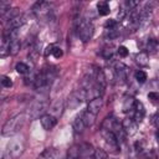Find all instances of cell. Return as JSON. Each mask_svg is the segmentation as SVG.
I'll return each instance as SVG.
<instances>
[{"label": "cell", "instance_id": "obj_10", "mask_svg": "<svg viewBox=\"0 0 159 159\" xmlns=\"http://www.w3.org/2000/svg\"><path fill=\"white\" fill-rule=\"evenodd\" d=\"M40 122H41V125L43 129L50 130L57 124V118L48 113V114H43L42 117H40Z\"/></svg>", "mask_w": 159, "mask_h": 159}, {"label": "cell", "instance_id": "obj_12", "mask_svg": "<svg viewBox=\"0 0 159 159\" xmlns=\"http://www.w3.org/2000/svg\"><path fill=\"white\" fill-rule=\"evenodd\" d=\"M127 75H128V68L127 66H124L123 63L120 62H117L116 63V67H114V78L123 82L127 80Z\"/></svg>", "mask_w": 159, "mask_h": 159}, {"label": "cell", "instance_id": "obj_4", "mask_svg": "<svg viewBox=\"0 0 159 159\" xmlns=\"http://www.w3.org/2000/svg\"><path fill=\"white\" fill-rule=\"evenodd\" d=\"M102 135L104 138V143L108 147V149L111 152H113V153H117L118 149H119V142H118L117 137L114 135V133L112 130H108V129H103L102 128Z\"/></svg>", "mask_w": 159, "mask_h": 159}, {"label": "cell", "instance_id": "obj_17", "mask_svg": "<svg viewBox=\"0 0 159 159\" xmlns=\"http://www.w3.org/2000/svg\"><path fill=\"white\" fill-rule=\"evenodd\" d=\"M63 108H65V102L62 101V99H58V101H56L53 104H52V107H51V113L50 114H52L53 117H60L61 114H62V111H63Z\"/></svg>", "mask_w": 159, "mask_h": 159}, {"label": "cell", "instance_id": "obj_15", "mask_svg": "<svg viewBox=\"0 0 159 159\" xmlns=\"http://www.w3.org/2000/svg\"><path fill=\"white\" fill-rule=\"evenodd\" d=\"M25 21H26V17H25L24 15H21V14H20L19 16H16L12 21H10V22L7 24V31L20 29V26H22V25L25 24Z\"/></svg>", "mask_w": 159, "mask_h": 159}, {"label": "cell", "instance_id": "obj_28", "mask_svg": "<svg viewBox=\"0 0 159 159\" xmlns=\"http://www.w3.org/2000/svg\"><path fill=\"white\" fill-rule=\"evenodd\" d=\"M15 70H16V72L20 73V75H26V73H29L30 67H29L26 63H24V62H17L16 66H15Z\"/></svg>", "mask_w": 159, "mask_h": 159}, {"label": "cell", "instance_id": "obj_8", "mask_svg": "<svg viewBox=\"0 0 159 159\" xmlns=\"http://www.w3.org/2000/svg\"><path fill=\"white\" fill-rule=\"evenodd\" d=\"M94 148L89 143H81L80 144V159H93Z\"/></svg>", "mask_w": 159, "mask_h": 159}, {"label": "cell", "instance_id": "obj_16", "mask_svg": "<svg viewBox=\"0 0 159 159\" xmlns=\"http://www.w3.org/2000/svg\"><path fill=\"white\" fill-rule=\"evenodd\" d=\"M58 154L56 148H47L39 155V159H58Z\"/></svg>", "mask_w": 159, "mask_h": 159}, {"label": "cell", "instance_id": "obj_31", "mask_svg": "<svg viewBox=\"0 0 159 159\" xmlns=\"http://www.w3.org/2000/svg\"><path fill=\"white\" fill-rule=\"evenodd\" d=\"M118 35V31H117V29L116 27H112V29H106V31H104V37H107V39H113V37H116Z\"/></svg>", "mask_w": 159, "mask_h": 159}, {"label": "cell", "instance_id": "obj_42", "mask_svg": "<svg viewBox=\"0 0 159 159\" xmlns=\"http://www.w3.org/2000/svg\"><path fill=\"white\" fill-rule=\"evenodd\" d=\"M157 140H158V143H159V130H158V133H157Z\"/></svg>", "mask_w": 159, "mask_h": 159}, {"label": "cell", "instance_id": "obj_32", "mask_svg": "<svg viewBox=\"0 0 159 159\" xmlns=\"http://www.w3.org/2000/svg\"><path fill=\"white\" fill-rule=\"evenodd\" d=\"M10 10V2L7 1H0V15L4 16Z\"/></svg>", "mask_w": 159, "mask_h": 159}, {"label": "cell", "instance_id": "obj_19", "mask_svg": "<svg viewBox=\"0 0 159 159\" xmlns=\"http://www.w3.org/2000/svg\"><path fill=\"white\" fill-rule=\"evenodd\" d=\"M122 124H123L127 134H133L135 132V129H137V123L133 120V118H125L122 122Z\"/></svg>", "mask_w": 159, "mask_h": 159}, {"label": "cell", "instance_id": "obj_2", "mask_svg": "<svg viewBox=\"0 0 159 159\" xmlns=\"http://www.w3.org/2000/svg\"><path fill=\"white\" fill-rule=\"evenodd\" d=\"M93 25L91 21L88 20H78L77 22V34H78V37L83 41V42H87L92 39L93 36Z\"/></svg>", "mask_w": 159, "mask_h": 159}, {"label": "cell", "instance_id": "obj_18", "mask_svg": "<svg viewBox=\"0 0 159 159\" xmlns=\"http://www.w3.org/2000/svg\"><path fill=\"white\" fill-rule=\"evenodd\" d=\"M135 99L130 96H125L124 99H123V106H122V109L123 112H129V111H133L134 109V106H135Z\"/></svg>", "mask_w": 159, "mask_h": 159}, {"label": "cell", "instance_id": "obj_41", "mask_svg": "<svg viewBox=\"0 0 159 159\" xmlns=\"http://www.w3.org/2000/svg\"><path fill=\"white\" fill-rule=\"evenodd\" d=\"M52 48H53V45H50L46 51H45V56H48V55H52Z\"/></svg>", "mask_w": 159, "mask_h": 159}, {"label": "cell", "instance_id": "obj_5", "mask_svg": "<svg viewBox=\"0 0 159 159\" xmlns=\"http://www.w3.org/2000/svg\"><path fill=\"white\" fill-rule=\"evenodd\" d=\"M24 148H25V144H24V140L21 138L20 139L19 138L12 139L7 145V154L11 158H17L24 152Z\"/></svg>", "mask_w": 159, "mask_h": 159}, {"label": "cell", "instance_id": "obj_30", "mask_svg": "<svg viewBox=\"0 0 159 159\" xmlns=\"http://www.w3.org/2000/svg\"><path fill=\"white\" fill-rule=\"evenodd\" d=\"M134 77H135V80H137V82H139V83H144V82L147 81V73H145L144 71H142V70L137 71V72L134 73Z\"/></svg>", "mask_w": 159, "mask_h": 159}, {"label": "cell", "instance_id": "obj_38", "mask_svg": "<svg viewBox=\"0 0 159 159\" xmlns=\"http://www.w3.org/2000/svg\"><path fill=\"white\" fill-rule=\"evenodd\" d=\"M140 159H157V157H155V154L153 152H148V153L143 154L140 157Z\"/></svg>", "mask_w": 159, "mask_h": 159}, {"label": "cell", "instance_id": "obj_27", "mask_svg": "<svg viewBox=\"0 0 159 159\" xmlns=\"http://www.w3.org/2000/svg\"><path fill=\"white\" fill-rule=\"evenodd\" d=\"M113 53H114V47H113V45H106V46L102 48V51H101V55H102L106 60L112 58V57H113Z\"/></svg>", "mask_w": 159, "mask_h": 159}, {"label": "cell", "instance_id": "obj_21", "mask_svg": "<svg viewBox=\"0 0 159 159\" xmlns=\"http://www.w3.org/2000/svg\"><path fill=\"white\" fill-rule=\"evenodd\" d=\"M81 118L83 119L86 127H91V125H93V123H94V120H96V114H93V113H91V112H88V111L86 109V111L81 114Z\"/></svg>", "mask_w": 159, "mask_h": 159}, {"label": "cell", "instance_id": "obj_9", "mask_svg": "<svg viewBox=\"0 0 159 159\" xmlns=\"http://www.w3.org/2000/svg\"><path fill=\"white\" fill-rule=\"evenodd\" d=\"M102 107H103V99H102L101 96H98V97H94L89 101V103L87 106V111L97 116L98 112L102 109Z\"/></svg>", "mask_w": 159, "mask_h": 159}, {"label": "cell", "instance_id": "obj_7", "mask_svg": "<svg viewBox=\"0 0 159 159\" xmlns=\"http://www.w3.org/2000/svg\"><path fill=\"white\" fill-rule=\"evenodd\" d=\"M48 107V102L47 101H37L32 108H31V112H30V117L31 118H39V117H42L45 111L47 109Z\"/></svg>", "mask_w": 159, "mask_h": 159}, {"label": "cell", "instance_id": "obj_39", "mask_svg": "<svg viewBox=\"0 0 159 159\" xmlns=\"http://www.w3.org/2000/svg\"><path fill=\"white\" fill-rule=\"evenodd\" d=\"M104 27H106V29H112V27H116V21H114L113 19H109L108 21H106Z\"/></svg>", "mask_w": 159, "mask_h": 159}, {"label": "cell", "instance_id": "obj_29", "mask_svg": "<svg viewBox=\"0 0 159 159\" xmlns=\"http://www.w3.org/2000/svg\"><path fill=\"white\" fill-rule=\"evenodd\" d=\"M93 159H108V154L106 150L101 149V148H97L94 150V154H93Z\"/></svg>", "mask_w": 159, "mask_h": 159}, {"label": "cell", "instance_id": "obj_20", "mask_svg": "<svg viewBox=\"0 0 159 159\" xmlns=\"http://www.w3.org/2000/svg\"><path fill=\"white\" fill-rule=\"evenodd\" d=\"M10 55H17L20 48H21V43H20V40L19 37H10Z\"/></svg>", "mask_w": 159, "mask_h": 159}, {"label": "cell", "instance_id": "obj_25", "mask_svg": "<svg viewBox=\"0 0 159 159\" xmlns=\"http://www.w3.org/2000/svg\"><path fill=\"white\" fill-rule=\"evenodd\" d=\"M72 127H73V129H75V133H82L83 130H84V128H86V124H84V122H83V119L81 118V116H78L75 120H73V123H72Z\"/></svg>", "mask_w": 159, "mask_h": 159}, {"label": "cell", "instance_id": "obj_6", "mask_svg": "<svg viewBox=\"0 0 159 159\" xmlns=\"http://www.w3.org/2000/svg\"><path fill=\"white\" fill-rule=\"evenodd\" d=\"M106 84H107V77L104 71H102L101 68H98L96 71V77H94V88L97 89V92L99 94H102L106 89Z\"/></svg>", "mask_w": 159, "mask_h": 159}, {"label": "cell", "instance_id": "obj_24", "mask_svg": "<svg viewBox=\"0 0 159 159\" xmlns=\"http://www.w3.org/2000/svg\"><path fill=\"white\" fill-rule=\"evenodd\" d=\"M135 62H137L139 66H142V67L148 66V63H149L148 53H147V52H139V53H137V55H135Z\"/></svg>", "mask_w": 159, "mask_h": 159}, {"label": "cell", "instance_id": "obj_37", "mask_svg": "<svg viewBox=\"0 0 159 159\" xmlns=\"http://www.w3.org/2000/svg\"><path fill=\"white\" fill-rule=\"evenodd\" d=\"M148 98L153 102H158L159 101V93H155V92H149L148 93Z\"/></svg>", "mask_w": 159, "mask_h": 159}, {"label": "cell", "instance_id": "obj_26", "mask_svg": "<svg viewBox=\"0 0 159 159\" xmlns=\"http://www.w3.org/2000/svg\"><path fill=\"white\" fill-rule=\"evenodd\" d=\"M97 11L101 16H106L109 14L111 9H109V5L107 1H98L97 2Z\"/></svg>", "mask_w": 159, "mask_h": 159}, {"label": "cell", "instance_id": "obj_3", "mask_svg": "<svg viewBox=\"0 0 159 159\" xmlns=\"http://www.w3.org/2000/svg\"><path fill=\"white\" fill-rule=\"evenodd\" d=\"M32 12L39 17V19H45L47 20L51 15V5L46 1H37L32 6Z\"/></svg>", "mask_w": 159, "mask_h": 159}, {"label": "cell", "instance_id": "obj_14", "mask_svg": "<svg viewBox=\"0 0 159 159\" xmlns=\"http://www.w3.org/2000/svg\"><path fill=\"white\" fill-rule=\"evenodd\" d=\"M41 72H42V75L45 76V78H46V81H47V83H48V84H51V83L53 82V80L57 77V73H58L57 68H56V67H53V66L45 67Z\"/></svg>", "mask_w": 159, "mask_h": 159}, {"label": "cell", "instance_id": "obj_1", "mask_svg": "<svg viewBox=\"0 0 159 159\" xmlns=\"http://www.w3.org/2000/svg\"><path fill=\"white\" fill-rule=\"evenodd\" d=\"M26 123V114L21 113V114H16L11 118H9L5 124L2 125V135L5 137H10V135H14L15 133H17L22 127L24 124Z\"/></svg>", "mask_w": 159, "mask_h": 159}, {"label": "cell", "instance_id": "obj_13", "mask_svg": "<svg viewBox=\"0 0 159 159\" xmlns=\"http://www.w3.org/2000/svg\"><path fill=\"white\" fill-rule=\"evenodd\" d=\"M144 114H145V109H144V106L142 104V102H135V106H134V109H133V120L138 124L143 120L144 118Z\"/></svg>", "mask_w": 159, "mask_h": 159}, {"label": "cell", "instance_id": "obj_11", "mask_svg": "<svg viewBox=\"0 0 159 159\" xmlns=\"http://www.w3.org/2000/svg\"><path fill=\"white\" fill-rule=\"evenodd\" d=\"M111 130L114 133V135L117 137L118 142H124V140H125L127 132H125V129H124V127H123V124H122V123H119L118 120H114V123H113V125H112V129H111Z\"/></svg>", "mask_w": 159, "mask_h": 159}, {"label": "cell", "instance_id": "obj_23", "mask_svg": "<svg viewBox=\"0 0 159 159\" xmlns=\"http://www.w3.org/2000/svg\"><path fill=\"white\" fill-rule=\"evenodd\" d=\"M66 159H80V144H73L70 147Z\"/></svg>", "mask_w": 159, "mask_h": 159}, {"label": "cell", "instance_id": "obj_34", "mask_svg": "<svg viewBox=\"0 0 159 159\" xmlns=\"http://www.w3.org/2000/svg\"><path fill=\"white\" fill-rule=\"evenodd\" d=\"M117 52H118V55H119L120 57H127L128 53H129V51H128V48H127L125 46H119V47L117 48Z\"/></svg>", "mask_w": 159, "mask_h": 159}, {"label": "cell", "instance_id": "obj_40", "mask_svg": "<svg viewBox=\"0 0 159 159\" xmlns=\"http://www.w3.org/2000/svg\"><path fill=\"white\" fill-rule=\"evenodd\" d=\"M152 122H153V124H154L157 128H159V114H155V116L153 117Z\"/></svg>", "mask_w": 159, "mask_h": 159}, {"label": "cell", "instance_id": "obj_35", "mask_svg": "<svg viewBox=\"0 0 159 159\" xmlns=\"http://www.w3.org/2000/svg\"><path fill=\"white\" fill-rule=\"evenodd\" d=\"M62 55H63V51H62L60 47L53 46V48H52V56H53L55 58H60V57H62Z\"/></svg>", "mask_w": 159, "mask_h": 159}, {"label": "cell", "instance_id": "obj_33", "mask_svg": "<svg viewBox=\"0 0 159 159\" xmlns=\"http://www.w3.org/2000/svg\"><path fill=\"white\" fill-rule=\"evenodd\" d=\"M1 84H2V87L10 88V87L12 86V81L10 80V77H7V76H2V77H1Z\"/></svg>", "mask_w": 159, "mask_h": 159}, {"label": "cell", "instance_id": "obj_22", "mask_svg": "<svg viewBox=\"0 0 159 159\" xmlns=\"http://www.w3.org/2000/svg\"><path fill=\"white\" fill-rule=\"evenodd\" d=\"M19 15H20L19 9H17V7H12V9H10V10H9L4 16H1V17H2V21H4V22H7V24H9L10 21H12V20H14L16 16H19Z\"/></svg>", "mask_w": 159, "mask_h": 159}, {"label": "cell", "instance_id": "obj_36", "mask_svg": "<svg viewBox=\"0 0 159 159\" xmlns=\"http://www.w3.org/2000/svg\"><path fill=\"white\" fill-rule=\"evenodd\" d=\"M148 52H155V48H157V42L154 40H149L148 42Z\"/></svg>", "mask_w": 159, "mask_h": 159}]
</instances>
